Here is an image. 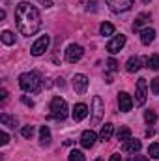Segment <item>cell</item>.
I'll list each match as a JSON object with an SVG mask.
<instances>
[{"mask_svg": "<svg viewBox=\"0 0 159 161\" xmlns=\"http://www.w3.org/2000/svg\"><path fill=\"white\" fill-rule=\"evenodd\" d=\"M15 25L23 36H34L41 28V15L30 2H21L15 8Z\"/></svg>", "mask_w": 159, "mask_h": 161, "instance_id": "1", "label": "cell"}, {"mask_svg": "<svg viewBox=\"0 0 159 161\" xmlns=\"http://www.w3.org/2000/svg\"><path fill=\"white\" fill-rule=\"evenodd\" d=\"M19 86L25 92H40L41 88V77L36 71H26L19 77Z\"/></svg>", "mask_w": 159, "mask_h": 161, "instance_id": "2", "label": "cell"}, {"mask_svg": "<svg viewBox=\"0 0 159 161\" xmlns=\"http://www.w3.org/2000/svg\"><path fill=\"white\" fill-rule=\"evenodd\" d=\"M68 116V103L62 97H52L51 101V118L54 120H64Z\"/></svg>", "mask_w": 159, "mask_h": 161, "instance_id": "3", "label": "cell"}, {"mask_svg": "<svg viewBox=\"0 0 159 161\" xmlns=\"http://www.w3.org/2000/svg\"><path fill=\"white\" fill-rule=\"evenodd\" d=\"M103 113H105V105H103L101 97L99 96H94L92 97V122H94V125H97L101 122Z\"/></svg>", "mask_w": 159, "mask_h": 161, "instance_id": "4", "label": "cell"}, {"mask_svg": "<svg viewBox=\"0 0 159 161\" xmlns=\"http://www.w3.org/2000/svg\"><path fill=\"white\" fill-rule=\"evenodd\" d=\"M146 97H148V86H146V79L137 80V90H135V105L142 107L146 103Z\"/></svg>", "mask_w": 159, "mask_h": 161, "instance_id": "5", "label": "cell"}, {"mask_svg": "<svg viewBox=\"0 0 159 161\" xmlns=\"http://www.w3.org/2000/svg\"><path fill=\"white\" fill-rule=\"evenodd\" d=\"M82 54H84V49L80 47V45H69L68 49H66V60L69 62V64H75V62H79L80 58H82Z\"/></svg>", "mask_w": 159, "mask_h": 161, "instance_id": "6", "label": "cell"}, {"mask_svg": "<svg viewBox=\"0 0 159 161\" xmlns=\"http://www.w3.org/2000/svg\"><path fill=\"white\" fill-rule=\"evenodd\" d=\"M135 0H107V6L111 8V11L114 13H120V11H127L131 9Z\"/></svg>", "mask_w": 159, "mask_h": 161, "instance_id": "7", "label": "cell"}, {"mask_svg": "<svg viewBox=\"0 0 159 161\" xmlns=\"http://www.w3.org/2000/svg\"><path fill=\"white\" fill-rule=\"evenodd\" d=\"M49 43H51V38H49V36H41L40 40L32 45V49H30L32 56H41V54L49 49Z\"/></svg>", "mask_w": 159, "mask_h": 161, "instance_id": "8", "label": "cell"}, {"mask_svg": "<svg viewBox=\"0 0 159 161\" xmlns=\"http://www.w3.org/2000/svg\"><path fill=\"white\" fill-rule=\"evenodd\" d=\"M123 45H125V36L120 34V36H114L112 40L107 43V51H109L111 54H116V53H120V51L123 49Z\"/></svg>", "mask_w": 159, "mask_h": 161, "instance_id": "9", "label": "cell"}, {"mask_svg": "<svg viewBox=\"0 0 159 161\" xmlns=\"http://www.w3.org/2000/svg\"><path fill=\"white\" fill-rule=\"evenodd\" d=\"M71 84H73V90L77 92V94H84L86 90H88V77L86 75H82V73H77L73 80H71Z\"/></svg>", "mask_w": 159, "mask_h": 161, "instance_id": "10", "label": "cell"}, {"mask_svg": "<svg viewBox=\"0 0 159 161\" xmlns=\"http://www.w3.org/2000/svg\"><path fill=\"white\" fill-rule=\"evenodd\" d=\"M118 109L122 113H129L133 109V99L127 92H120L118 94Z\"/></svg>", "mask_w": 159, "mask_h": 161, "instance_id": "11", "label": "cell"}, {"mask_svg": "<svg viewBox=\"0 0 159 161\" xmlns=\"http://www.w3.org/2000/svg\"><path fill=\"white\" fill-rule=\"evenodd\" d=\"M96 139H97V135H96L92 129L82 131V135H80V144H82V148H92L94 142H96Z\"/></svg>", "mask_w": 159, "mask_h": 161, "instance_id": "12", "label": "cell"}, {"mask_svg": "<svg viewBox=\"0 0 159 161\" xmlns=\"http://www.w3.org/2000/svg\"><path fill=\"white\" fill-rule=\"evenodd\" d=\"M86 116H88V107H86L84 103H77V105L73 107V120L80 122V120H84Z\"/></svg>", "mask_w": 159, "mask_h": 161, "instance_id": "13", "label": "cell"}, {"mask_svg": "<svg viewBox=\"0 0 159 161\" xmlns=\"http://www.w3.org/2000/svg\"><path fill=\"white\" fill-rule=\"evenodd\" d=\"M140 141H137V139H129V141H125L123 142V146H122V150L123 152H129V154H135V152H139L140 150Z\"/></svg>", "mask_w": 159, "mask_h": 161, "instance_id": "14", "label": "cell"}, {"mask_svg": "<svg viewBox=\"0 0 159 161\" xmlns=\"http://www.w3.org/2000/svg\"><path fill=\"white\" fill-rule=\"evenodd\" d=\"M139 69H140V58H139V56H131V58L125 62V71L135 73V71H139Z\"/></svg>", "mask_w": 159, "mask_h": 161, "instance_id": "15", "label": "cell"}, {"mask_svg": "<svg viewBox=\"0 0 159 161\" xmlns=\"http://www.w3.org/2000/svg\"><path fill=\"white\" fill-rule=\"evenodd\" d=\"M154 40H156V30H154V28H144V30H140V41H142L144 45H150Z\"/></svg>", "mask_w": 159, "mask_h": 161, "instance_id": "16", "label": "cell"}, {"mask_svg": "<svg viewBox=\"0 0 159 161\" xmlns=\"http://www.w3.org/2000/svg\"><path fill=\"white\" fill-rule=\"evenodd\" d=\"M40 142L41 146L51 144V129H49V125H41L40 127Z\"/></svg>", "mask_w": 159, "mask_h": 161, "instance_id": "17", "label": "cell"}, {"mask_svg": "<svg viewBox=\"0 0 159 161\" xmlns=\"http://www.w3.org/2000/svg\"><path fill=\"white\" fill-rule=\"evenodd\" d=\"M112 133H114V125H112V124H105V125L101 127V131H99V139H101V141H111Z\"/></svg>", "mask_w": 159, "mask_h": 161, "instance_id": "18", "label": "cell"}, {"mask_svg": "<svg viewBox=\"0 0 159 161\" xmlns=\"http://www.w3.org/2000/svg\"><path fill=\"white\" fill-rule=\"evenodd\" d=\"M148 21H150V15H148V13H140V15L137 17V21L133 23V30H140Z\"/></svg>", "mask_w": 159, "mask_h": 161, "instance_id": "19", "label": "cell"}, {"mask_svg": "<svg viewBox=\"0 0 159 161\" xmlns=\"http://www.w3.org/2000/svg\"><path fill=\"white\" fill-rule=\"evenodd\" d=\"M0 122H2L4 125H8V127H15V125H17V118H15V116H9V114H6V113L0 114Z\"/></svg>", "mask_w": 159, "mask_h": 161, "instance_id": "20", "label": "cell"}, {"mask_svg": "<svg viewBox=\"0 0 159 161\" xmlns=\"http://www.w3.org/2000/svg\"><path fill=\"white\" fill-rule=\"evenodd\" d=\"M116 137H118V141H122V142H125V141H129L131 139V129L129 127H120L118 133H116Z\"/></svg>", "mask_w": 159, "mask_h": 161, "instance_id": "21", "label": "cell"}, {"mask_svg": "<svg viewBox=\"0 0 159 161\" xmlns=\"http://www.w3.org/2000/svg\"><path fill=\"white\" fill-rule=\"evenodd\" d=\"M146 64H148V68H150V69L157 71V69H159V54H152L150 58H146Z\"/></svg>", "mask_w": 159, "mask_h": 161, "instance_id": "22", "label": "cell"}, {"mask_svg": "<svg viewBox=\"0 0 159 161\" xmlns=\"http://www.w3.org/2000/svg\"><path fill=\"white\" fill-rule=\"evenodd\" d=\"M99 32H101V36H112L114 34V26L111 23H103L99 26Z\"/></svg>", "mask_w": 159, "mask_h": 161, "instance_id": "23", "label": "cell"}, {"mask_svg": "<svg viewBox=\"0 0 159 161\" xmlns=\"http://www.w3.org/2000/svg\"><path fill=\"white\" fill-rule=\"evenodd\" d=\"M0 38H2V41H4L6 45H13V43H15V36H13V32H9V30H4Z\"/></svg>", "mask_w": 159, "mask_h": 161, "instance_id": "24", "label": "cell"}, {"mask_svg": "<svg viewBox=\"0 0 159 161\" xmlns=\"http://www.w3.org/2000/svg\"><path fill=\"white\" fill-rule=\"evenodd\" d=\"M68 161H86V159H84V154H82L80 150H71Z\"/></svg>", "mask_w": 159, "mask_h": 161, "instance_id": "25", "label": "cell"}, {"mask_svg": "<svg viewBox=\"0 0 159 161\" xmlns=\"http://www.w3.org/2000/svg\"><path fill=\"white\" fill-rule=\"evenodd\" d=\"M148 156H150V158H154V159H159V144H157V142L150 144V148H148Z\"/></svg>", "mask_w": 159, "mask_h": 161, "instance_id": "26", "label": "cell"}, {"mask_svg": "<svg viewBox=\"0 0 159 161\" xmlns=\"http://www.w3.org/2000/svg\"><path fill=\"white\" fill-rule=\"evenodd\" d=\"M21 135H23L25 139H30V137L34 135V127H32V125H23V129H21Z\"/></svg>", "mask_w": 159, "mask_h": 161, "instance_id": "27", "label": "cell"}, {"mask_svg": "<svg viewBox=\"0 0 159 161\" xmlns=\"http://www.w3.org/2000/svg\"><path fill=\"white\" fill-rule=\"evenodd\" d=\"M144 120L148 122V124H154V122L157 120V114H156V111H146V113H144Z\"/></svg>", "mask_w": 159, "mask_h": 161, "instance_id": "28", "label": "cell"}, {"mask_svg": "<svg viewBox=\"0 0 159 161\" xmlns=\"http://www.w3.org/2000/svg\"><path fill=\"white\" fill-rule=\"evenodd\" d=\"M107 69H109V71H118V62H116L114 58H109V60H107Z\"/></svg>", "mask_w": 159, "mask_h": 161, "instance_id": "29", "label": "cell"}, {"mask_svg": "<svg viewBox=\"0 0 159 161\" xmlns=\"http://www.w3.org/2000/svg\"><path fill=\"white\" fill-rule=\"evenodd\" d=\"M150 88H152V94H154V96H157V94H159V77L152 79V84H150Z\"/></svg>", "mask_w": 159, "mask_h": 161, "instance_id": "30", "label": "cell"}, {"mask_svg": "<svg viewBox=\"0 0 159 161\" xmlns=\"http://www.w3.org/2000/svg\"><path fill=\"white\" fill-rule=\"evenodd\" d=\"M8 142H9V135H8L6 131H2V133H0V144H2V146H6Z\"/></svg>", "mask_w": 159, "mask_h": 161, "instance_id": "31", "label": "cell"}, {"mask_svg": "<svg viewBox=\"0 0 159 161\" xmlns=\"http://www.w3.org/2000/svg\"><path fill=\"white\" fill-rule=\"evenodd\" d=\"M21 101H23L25 105H28V107H34V101H32V99H28L26 96H23V97H21Z\"/></svg>", "mask_w": 159, "mask_h": 161, "instance_id": "32", "label": "cell"}, {"mask_svg": "<svg viewBox=\"0 0 159 161\" xmlns=\"http://www.w3.org/2000/svg\"><path fill=\"white\" fill-rule=\"evenodd\" d=\"M133 161H150V159H148L146 156H135V158H133Z\"/></svg>", "mask_w": 159, "mask_h": 161, "instance_id": "33", "label": "cell"}, {"mask_svg": "<svg viewBox=\"0 0 159 161\" xmlns=\"http://www.w3.org/2000/svg\"><path fill=\"white\" fill-rule=\"evenodd\" d=\"M109 161H122V158H120V154H112Z\"/></svg>", "mask_w": 159, "mask_h": 161, "instance_id": "34", "label": "cell"}, {"mask_svg": "<svg viewBox=\"0 0 159 161\" xmlns=\"http://www.w3.org/2000/svg\"><path fill=\"white\" fill-rule=\"evenodd\" d=\"M6 96H8V92H6V90H4V88H2V90H0V99H2V101H4V99H6Z\"/></svg>", "mask_w": 159, "mask_h": 161, "instance_id": "35", "label": "cell"}, {"mask_svg": "<svg viewBox=\"0 0 159 161\" xmlns=\"http://www.w3.org/2000/svg\"><path fill=\"white\" fill-rule=\"evenodd\" d=\"M105 80H107V82H109V84H111V82H112V77H111V73H105Z\"/></svg>", "mask_w": 159, "mask_h": 161, "instance_id": "36", "label": "cell"}, {"mask_svg": "<svg viewBox=\"0 0 159 161\" xmlns=\"http://www.w3.org/2000/svg\"><path fill=\"white\" fill-rule=\"evenodd\" d=\"M41 4H45V6H47V8H49V6H52V2H51V0H40Z\"/></svg>", "mask_w": 159, "mask_h": 161, "instance_id": "37", "label": "cell"}, {"mask_svg": "<svg viewBox=\"0 0 159 161\" xmlns=\"http://www.w3.org/2000/svg\"><path fill=\"white\" fill-rule=\"evenodd\" d=\"M146 135H148V137H152V135H154V129H152V127H148V129H146Z\"/></svg>", "mask_w": 159, "mask_h": 161, "instance_id": "38", "label": "cell"}, {"mask_svg": "<svg viewBox=\"0 0 159 161\" xmlns=\"http://www.w3.org/2000/svg\"><path fill=\"white\" fill-rule=\"evenodd\" d=\"M96 161H103V159H96Z\"/></svg>", "mask_w": 159, "mask_h": 161, "instance_id": "39", "label": "cell"}]
</instances>
